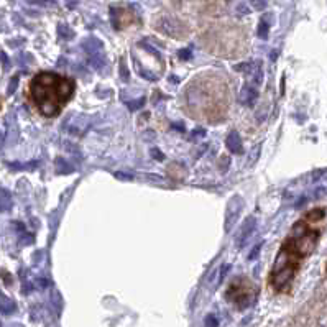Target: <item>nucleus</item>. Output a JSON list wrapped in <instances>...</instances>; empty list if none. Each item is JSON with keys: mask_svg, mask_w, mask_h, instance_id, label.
<instances>
[{"mask_svg": "<svg viewBox=\"0 0 327 327\" xmlns=\"http://www.w3.org/2000/svg\"><path fill=\"white\" fill-rule=\"evenodd\" d=\"M74 84L54 73H40L31 81V96L40 112L46 117L59 114L61 107L71 99Z\"/></svg>", "mask_w": 327, "mask_h": 327, "instance_id": "1", "label": "nucleus"}, {"mask_svg": "<svg viewBox=\"0 0 327 327\" xmlns=\"http://www.w3.org/2000/svg\"><path fill=\"white\" fill-rule=\"evenodd\" d=\"M227 298L235 302L239 307H247L255 301L256 289L252 286L250 281H247V279L239 277V279H235V281L228 286Z\"/></svg>", "mask_w": 327, "mask_h": 327, "instance_id": "2", "label": "nucleus"}, {"mask_svg": "<svg viewBox=\"0 0 327 327\" xmlns=\"http://www.w3.org/2000/svg\"><path fill=\"white\" fill-rule=\"evenodd\" d=\"M242 209H244V201H242L240 196H233V198L228 201L227 209H226V232H230V228L235 226Z\"/></svg>", "mask_w": 327, "mask_h": 327, "instance_id": "3", "label": "nucleus"}, {"mask_svg": "<svg viewBox=\"0 0 327 327\" xmlns=\"http://www.w3.org/2000/svg\"><path fill=\"white\" fill-rule=\"evenodd\" d=\"M255 228H256V219L252 216L247 217V221L244 222V226L240 228L239 235H237V247H239V249H244V245L249 242L250 235L255 232Z\"/></svg>", "mask_w": 327, "mask_h": 327, "instance_id": "4", "label": "nucleus"}, {"mask_svg": "<svg viewBox=\"0 0 327 327\" xmlns=\"http://www.w3.org/2000/svg\"><path fill=\"white\" fill-rule=\"evenodd\" d=\"M256 99H258V91H256L253 86H245V87L240 91V96H239L240 104L249 105V107H253Z\"/></svg>", "mask_w": 327, "mask_h": 327, "instance_id": "5", "label": "nucleus"}, {"mask_svg": "<svg viewBox=\"0 0 327 327\" xmlns=\"http://www.w3.org/2000/svg\"><path fill=\"white\" fill-rule=\"evenodd\" d=\"M226 145L227 148L230 150L233 155H242L244 153V145H242V138L240 135L237 132H230L228 133V137L226 140Z\"/></svg>", "mask_w": 327, "mask_h": 327, "instance_id": "6", "label": "nucleus"}, {"mask_svg": "<svg viewBox=\"0 0 327 327\" xmlns=\"http://www.w3.org/2000/svg\"><path fill=\"white\" fill-rule=\"evenodd\" d=\"M15 309H17L15 302H13L12 300H8L7 296H2V294H0V312L8 316V314H13Z\"/></svg>", "mask_w": 327, "mask_h": 327, "instance_id": "7", "label": "nucleus"}, {"mask_svg": "<svg viewBox=\"0 0 327 327\" xmlns=\"http://www.w3.org/2000/svg\"><path fill=\"white\" fill-rule=\"evenodd\" d=\"M12 207V194L7 189L0 188V212H7Z\"/></svg>", "mask_w": 327, "mask_h": 327, "instance_id": "8", "label": "nucleus"}, {"mask_svg": "<svg viewBox=\"0 0 327 327\" xmlns=\"http://www.w3.org/2000/svg\"><path fill=\"white\" fill-rule=\"evenodd\" d=\"M268 31H270V23H268V17H263L258 23V30H256V35L261 40L268 38Z\"/></svg>", "mask_w": 327, "mask_h": 327, "instance_id": "9", "label": "nucleus"}, {"mask_svg": "<svg viewBox=\"0 0 327 327\" xmlns=\"http://www.w3.org/2000/svg\"><path fill=\"white\" fill-rule=\"evenodd\" d=\"M56 170L61 171L63 175H69V173L73 171V168H71V165H69L66 160H63V158H58V160H56Z\"/></svg>", "mask_w": 327, "mask_h": 327, "instance_id": "10", "label": "nucleus"}, {"mask_svg": "<svg viewBox=\"0 0 327 327\" xmlns=\"http://www.w3.org/2000/svg\"><path fill=\"white\" fill-rule=\"evenodd\" d=\"M51 302H53V306H54L56 314H59V312H61V307H63L61 294H59L58 291H53V294H51Z\"/></svg>", "mask_w": 327, "mask_h": 327, "instance_id": "11", "label": "nucleus"}, {"mask_svg": "<svg viewBox=\"0 0 327 327\" xmlns=\"http://www.w3.org/2000/svg\"><path fill=\"white\" fill-rule=\"evenodd\" d=\"M260 153H261V145H255V147L252 148L250 156H249V166H252L253 163H256V160L260 158Z\"/></svg>", "mask_w": 327, "mask_h": 327, "instance_id": "12", "label": "nucleus"}, {"mask_svg": "<svg viewBox=\"0 0 327 327\" xmlns=\"http://www.w3.org/2000/svg\"><path fill=\"white\" fill-rule=\"evenodd\" d=\"M204 327H219V319L214 314H209L204 321Z\"/></svg>", "mask_w": 327, "mask_h": 327, "instance_id": "13", "label": "nucleus"}, {"mask_svg": "<svg viewBox=\"0 0 327 327\" xmlns=\"http://www.w3.org/2000/svg\"><path fill=\"white\" fill-rule=\"evenodd\" d=\"M228 272H230V265L226 263V265H224L222 268H221V273H219V279H217V283H219V284H221V283L224 281V279H226V277H227V273H228Z\"/></svg>", "mask_w": 327, "mask_h": 327, "instance_id": "14", "label": "nucleus"}, {"mask_svg": "<svg viewBox=\"0 0 327 327\" xmlns=\"http://www.w3.org/2000/svg\"><path fill=\"white\" fill-rule=\"evenodd\" d=\"M143 104H145V97H142V99H137V101H132V102H127V105H128L130 110H137Z\"/></svg>", "mask_w": 327, "mask_h": 327, "instance_id": "15", "label": "nucleus"}, {"mask_svg": "<svg viewBox=\"0 0 327 327\" xmlns=\"http://www.w3.org/2000/svg\"><path fill=\"white\" fill-rule=\"evenodd\" d=\"M18 87V76H13L12 77V81H10V86H8V89H7V94L8 96H12L13 92H15V89Z\"/></svg>", "mask_w": 327, "mask_h": 327, "instance_id": "16", "label": "nucleus"}, {"mask_svg": "<svg viewBox=\"0 0 327 327\" xmlns=\"http://www.w3.org/2000/svg\"><path fill=\"white\" fill-rule=\"evenodd\" d=\"M191 54H193L191 48H186V50H181L179 53H177V58L183 59V61H188V59L191 58Z\"/></svg>", "mask_w": 327, "mask_h": 327, "instance_id": "17", "label": "nucleus"}, {"mask_svg": "<svg viewBox=\"0 0 327 327\" xmlns=\"http://www.w3.org/2000/svg\"><path fill=\"white\" fill-rule=\"evenodd\" d=\"M252 7L256 8V10H263L266 7V0H252Z\"/></svg>", "mask_w": 327, "mask_h": 327, "instance_id": "18", "label": "nucleus"}, {"mask_svg": "<svg viewBox=\"0 0 327 327\" xmlns=\"http://www.w3.org/2000/svg\"><path fill=\"white\" fill-rule=\"evenodd\" d=\"M261 245H263V242H260L258 245H255V247H253V250H252V253L249 255V260H255L256 256H258V253H260V249H261Z\"/></svg>", "mask_w": 327, "mask_h": 327, "instance_id": "19", "label": "nucleus"}, {"mask_svg": "<svg viewBox=\"0 0 327 327\" xmlns=\"http://www.w3.org/2000/svg\"><path fill=\"white\" fill-rule=\"evenodd\" d=\"M30 3H35V5H53L54 0H26Z\"/></svg>", "mask_w": 327, "mask_h": 327, "instance_id": "20", "label": "nucleus"}, {"mask_svg": "<svg viewBox=\"0 0 327 327\" xmlns=\"http://www.w3.org/2000/svg\"><path fill=\"white\" fill-rule=\"evenodd\" d=\"M120 77H122V81H127L128 79V71H127V68H125L124 61L120 63Z\"/></svg>", "mask_w": 327, "mask_h": 327, "instance_id": "21", "label": "nucleus"}, {"mask_svg": "<svg viewBox=\"0 0 327 327\" xmlns=\"http://www.w3.org/2000/svg\"><path fill=\"white\" fill-rule=\"evenodd\" d=\"M151 155L155 156L156 160H160V161L163 160V153H161L160 150H156V148H153V150H151Z\"/></svg>", "mask_w": 327, "mask_h": 327, "instance_id": "22", "label": "nucleus"}, {"mask_svg": "<svg viewBox=\"0 0 327 327\" xmlns=\"http://www.w3.org/2000/svg\"><path fill=\"white\" fill-rule=\"evenodd\" d=\"M59 33L64 35V36H71V31H68V26H66V25L59 26Z\"/></svg>", "mask_w": 327, "mask_h": 327, "instance_id": "23", "label": "nucleus"}, {"mask_svg": "<svg viewBox=\"0 0 327 327\" xmlns=\"http://www.w3.org/2000/svg\"><path fill=\"white\" fill-rule=\"evenodd\" d=\"M36 283H38L40 288H46V286H48V281H46L45 278H38V279H36Z\"/></svg>", "mask_w": 327, "mask_h": 327, "instance_id": "24", "label": "nucleus"}, {"mask_svg": "<svg viewBox=\"0 0 327 327\" xmlns=\"http://www.w3.org/2000/svg\"><path fill=\"white\" fill-rule=\"evenodd\" d=\"M115 177H119V179H132L130 175H122V173H115Z\"/></svg>", "mask_w": 327, "mask_h": 327, "instance_id": "25", "label": "nucleus"}, {"mask_svg": "<svg viewBox=\"0 0 327 327\" xmlns=\"http://www.w3.org/2000/svg\"><path fill=\"white\" fill-rule=\"evenodd\" d=\"M227 165H228V158L224 156V158H222V171L227 170Z\"/></svg>", "mask_w": 327, "mask_h": 327, "instance_id": "26", "label": "nucleus"}, {"mask_svg": "<svg viewBox=\"0 0 327 327\" xmlns=\"http://www.w3.org/2000/svg\"><path fill=\"white\" fill-rule=\"evenodd\" d=\"M0 327H2V326H0Z\"/></svg>", "mask_w": 327, "mask_h": 327, "instance_id": "27", "label": "nucleus"}]
</instances>
